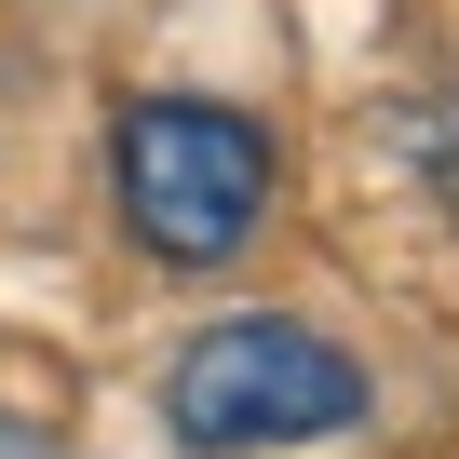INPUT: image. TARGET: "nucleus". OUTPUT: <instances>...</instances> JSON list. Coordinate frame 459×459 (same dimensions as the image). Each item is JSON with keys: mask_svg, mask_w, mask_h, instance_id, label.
I'll return each instance as SVG.
<instances>
[{"mask_svg": "<svg viewBox=\"0 0 459 459\" xmlns=\"http://www.w3.org/2000/svg\"><path fill=\"white\" fill-rule=\"evenodd\" d=\"M162 419L189 459H271V446H325L365 432V365L298 325V311H230L162 365Z\"/></svg>", "mask_w": 459, "mask_h": 459, "instance_id": "obj_1", "label": "nucleus"}, {"mask_svg": "<svg viewBox=\"0 0 459 459\" xmlns=\"http://www.w3.org/2000/svg\"><path fill=\"white\" fill-rule=\"evenodd\" d=\"M108 176H122V230L162 271H230L271 216V135L216 95H122Z\"/></svg>", "mask_w": 459, "mask_h": 459, "instance_id": "obj_2", "label": "nucleus"}]
</instances>
